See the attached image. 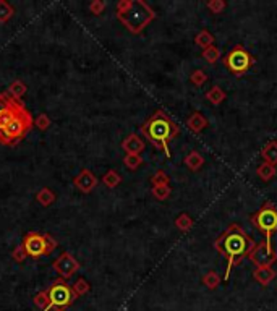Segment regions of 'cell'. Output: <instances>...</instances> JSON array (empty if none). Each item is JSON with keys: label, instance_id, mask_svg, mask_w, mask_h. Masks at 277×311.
<instances>
[{"label": "cell", "instance_id": "obj_13", "mask_svg": "<svg viewBox=\"0 0 277 311\" xmlns=\"http://www.w3.org/2000/svg\"><path fill=\"white\" fill-rule=\"evenodd\" d=\"M253 277L256 282H259L261 285H269L276 277V271L271 268V266H259L253 271Z\"/></svg>", "mask_w": 277, "mask_h": 311}, {"label": "cell", "instance_id": "obj_14", "mask_svg": "<svg viewBox=\"0 0 277 311\" xmlns=\"http://www.w3.org/2000/svg\"><path fill=\"white\" fill-rule=\"evenodd\" d=\"M186 127L193 133H201L207 127V118L201 112H193L186 120Z\"/></svg>", "mask_w": 277, "mask_h": 311}, {"label": "cell", "instance_id": "obj_23", "mask_svg": "<svg viewBox=\"0 0 277 311\" xmlns=\"http://www.w3.org/2000/svg\"><path fill=\"white\" fill-rule=\"evenodd\" d=\"M122 177L117 170H107L102 177V183L107 186V188H115V186L120 185Z\"/></svg>", "mask_w": 277, "mask_h": 311}, {"label": "cell", "instance_id": "obj_11", "mask_svg": "<svg viewBox=\"0 0 277 311\" xmlns=\"http://www.w3.org/2000/svg\"><path fill=\"white\" fill-rule=\"evenodd\" d=\"M73 185H75L76 188L81 191V193L88 195L97 186V179H96V175H94L90 169H83L80 174L73 179Z\"/></svg>", "mask_w": 277, "mask_h": 311}, {"label": "cell", "instance_id": "obj_28", "mask_svg": "<svg viewBox=\"0 0 277 311\" xmlns=\"http://www.w3.org/2000/svg\"><path fill=\"white\" fill-rule=\"evenodd\" d=\"M193 224H195V220L191 219V216L190 214H186V212H182V214L177 217L175 219V225H177V229L182 230V232H186V230H190Z\"/></svg>", "mask_w": 277, "mask_h": 311}, {"label": "cell", "instance_id": "obj_35", "mask_svg": "<svg viewBox=\"0 0 277 311\" xmlns=\"http://www.w3.org/2000/svg\"><path fill=\"white\" fill-rule=\"evenodd\" d=\"M206 7L209 8V12L219 15V13H222L225 10L227 3L224 2V0H209V2L206 3Z\"/></svg>", "mask_w": 277, "mask_h": 311}, {"label": "cell", "instance_id": "obj_10", "mask_svg": "<svg viewBox=\"0 0 277 311\" xmlns=\"http://www.w3.org/2000/svg\"><path fill=\"white\" fill-rule=\"evenodd\" d=\"M21 245L26 250V255L31 256V258L46 256V240H44V235L37 234V232H29V234L24 235Z\"/></svg>", "mask_w": 277, "mask_h": 311}, {"label": "cell", "instance_id": "obj_16", "mask_svg": "<svg viewBox=\"0 0 277 311\" xmlns=\"http://www.w3.org/2000/svg\"><path fill=\"white\" fill-rule=\"evenodd\" d=\"M261 157L268 164L277 165V141H269L263 149H261Z\"/></svg>", "mask_w": 277, "mask_h": 311}, {"label": "cell", "instance_id": "obj_36", "mask_svg": "<svg viewBox=\"0 0 277 311\" xmlns=\"http://www.w3.org/2000/svg\"><path fill=\"white\" fill-rule=\"evenodd\" d=\"M26 250H24L23 245H18L17 248L12 251V258L15 259V263H23L24 259H26Z\"/></svg>", "mask_w": 277, "mask_h": 311}, {"label": "cell", "instance_id": "obj_18", "mask_svg": "<svg viewBox=\"0 0 277 311\" xmlns=\"http://www.w3.org/2000/svg\"><path fill=\"white\" fill-rule=\"evenodd\" d=\"M206 99L209 101L211 104H214V106H219V104H222L225 99H227V94L225 91L222 90L221 86H212L209 91L206 92Z\"/></svg>", "mask_w": 277, "mask_h": 311}, {"label": "cell", "instance_id": "obj_27", "mask_svg": "<svg viewBox=\"0 0 277 311\" xmlns=\"http://www.w3.org/2000/svg\"><path fill=\"white\" fill-rule=\"evenodd\" d=\"M15 8L10 5L7 0H0V23H7L13 18Z\"/></svg>", "mask_w": 277, "mask_h": 311}, {"label": "cell", "instance_id": "obj_30", "mask_svg": "<svg viewBox=\"0 0 277 311\" xmlns=\"http://www.w3.org/2000/svg\"><path fill=\"white\" fill-rule=\"evenodd\" d=\"M203 58L207 62V63H216L217 60L221 58V51L219 47L212 46V47H207L203 51Z\"/></svg>", "mask_w": 277, "mask_h": 311}, {"label": "cell", "instance_id": "obj_33", "mask_svg": "<svg viewBox=\"0 0 277 311\" xmlns=\"http://www.w3.org/2000/svg\"><path fill=\"white\" fill-rule=\"evenodd\" d=\"M34 125L37 127V130L46 131L49 127H51V117L47 113H39V115L34 118Z\"/></svg>", "mask_w": 277, "mask_h": 311}, {"label": "cell", "instance_id": "obj_5", "mask_svg": "<svg viewBox=\"0 0 277 311\" xmlns=\"http://www.w3.org/2000/svg\"><path fill=\"white\" fill-rule=\"evenodd\" d=\"M250 220L259 232H263L264 238L271 241V237L277 232V207L271 201H266L255 214L250 216Z\"/></svg>", "mask_w": 277, "mask_h": 311}, {"label": "cell", "instance_id": "obj_21", "mask_svg": "<svg viewBox=\"0 0 277 311\" xmlns=\"http://www.w3.org/2000/svg\"><path fill=\"white\" fill-rule=\"evenodd\" d=\"M195 42H196V46L203 47V51H204V49L214 46V36H212L207 29H203V31H200L196 34Z\"/></svg>", "mask_w": 277, "mask_h": 311}, {"label": "cell", "instance_id": "obj_7", "mask_svg": "<svg viewBox=\"0 0 277 311\" xmlns=\"http://www.w3.org/2000/svg\"><path fill=\"white\" fill-rule=\"evenodd\" d=\"M47 295H49V300H51L52 307L57 310H63V308L70 307V305L76 300L75 293H73V290H72V285H68L63 279L55 280V282L47 289Z\"/></svg>", "mask_w": 277, "mask_h": 311}, {"label": "cell", "instance_id": "obj_1", "mask_svg": "<svg viewBox=\"0 0 277 311\" xmlns=\"http://www.w3.org/2000/svg\"><path fill=\"white\" fill-rule=\"evenodd\" d=\"M214 246L222 256H225L227 268L224 280H229L232 268L235 264H240V261L251 253V250L255 248V241L240 224H230L217 237Z\"/></svg>", "mask_w": 277, "mask_h": 311}, {"label": "cell", "instance_id": "obj_25", "mask_svg": "<svg viewBox=\"0 0 277 311\" xmlns=\"http://www.w3.org/2000/svg\"><path fill=\"white\" fill-rule=\"evenodd\" d=\"M203 284L206 285L207 289H211V290H214L219 287V284H221V275L216 273V271H207V273L203 275Z\"/></svg>", "mask_w": 277, "mask_h": 311}, {"label": "cell", "instance_id": "obj_2", "mask_svg": "<svg viewBox=\"0 0 277 311\" xmlns=\"http://www.w3.org/2000/svg\"><path fill=\"white\" fill-rule=\"evenodd\" d=\"M141 133L157 147V149H162L166 152L167 157H170L169 141L179 135L180 128L164 110H156L141 125Z\"/></svg>", "mask_w": 277, "mask_h": 311}, {"label": "cell", "instance_id": "obj_37", "mask_svg": "<svg viewBox=\"0 0 277 311\" xmlns=\"http://www.w3.org/2000/svg\"><path fill=\"white\" fill-rule=\"evenodd\" d=\"M104 10H106V2H102V0H94L90 3V12L94 15H101Z\"/></svg>", "mask_w": 277, "mask_h": 311}, {"label": "cell", "instance_id": "obj_6", "mask_svg": "<svg viewBox=\"0 0 277 311\" xmlns=\"http://www.w3.org/2000/svg\"><path fill=\"white\" fill-rule=\"evenodd\" d=\"M222 63H224L234 75L240 76L253 67L255 57L251 55L243 46H235L232 51L225 54V57L222 58Z\"/></svg>", "mask_w": 277, "mask_h": 311}, {"label": "cell", "instance_id": "obj_12", "mask_svg": "<svg viewBox=\"0 0 277 311\" xmlns=\"http://www.w3.org/2000/svg\"><path fill=\"white\" fill-rule=\"evenodd\" d=\"M145 146H146L145 141H143L138 135H135V133L128 135L122 143V147L127 154H141V151L145 149Z\"/></svg>", "mask_w": 277, "mask_h": 311}, {"label": "cell", "instance_id": "obj_32", "mask_svg": "<svg viewBox=\"0 0 277 311\" xmlns=\"http://www.w3.org/2000/svg\"><path fill=\"white\" fill-rule=\"evenodd\" d=\"M17 104L18 102L12 99V96H10L8 92H2V94H0V113L12 109L13 106H17Z\"/></svg>", "mask_w": 277, "mask_h": 311}, {"label": "cell", "instance_id": "obj_38", "mask_svg": "<svg viewBox=\"0 0 277 311\" xmlns=\"http://www.w3.org/2000/svg\"><path fill=\"white\" fill-rule=\"evenodd\" d=\"M44 240H46V255H51L57 248V241L51 235H44Z\"/></svg>", "mask_w": 277, "mask_h": 311}, {"label": "cell", "instance_id": "obj_3", "mask_svg": "<svg viewBox=\"0 0 277 311\" xmlns=\"http://www.w3.org/2000/svg\"><path fill=\"white\" fill-rule=\"evenodd\" d=\"M117 18L128 31L140 34L156 18V13L143 0H120L117 3Z\"/></svg>", "mask_w": 277, "mask_h": 311}, {"label": "cell", "instance_id": "obj_29", "mask_svg": "<svg viewBox=\"0 0 277 311\" xmlns=\"http://www.w3.org/2000/svg\"><path fill=\"white\" fill-rule=\"evenodd\" d=\"M123 164H125L127 169L136 170L138 167L143 164V157L140 154H127L125 157H123Z\"/></svg>", "mask_w": 277, "mask_h": 311}, {"label": "cell", "instance_id": "obj_4", "mask_svg": "<svg viewBox=\"0 0 277 311\" xmlns=\"http://www.w3.org/2000/svg\"><path fill=\"white\" fill-rule=\"evenodd\" d=\"M33 125H34V118L23 106L18 110L17 115H15L13 120L0 130V143L5 146L17 145L19 140H23V138L26 136V133L31 130Z\"/></svg>", "mask_w": 277, "mask_h": 311}, {"label": "cell", "instance_id": "obj_22", "mask_svg": "<svg viewBox=\"0 0 277 311\" xmlns=\"http://www.w3.org/2000/svg\"><path fill=\"white\" fill-rule=\"evenodd\" d=\"M34 305L41 310V311H51V310H57L52 307L51 300H49V295H47V290H42V292L36 293V297H34Z\"/></svg>", "mask_w": 277, "mask_h": 311}, {"label": "cell", "instance_id": "obj_34", "mask_svg": "<svg viewBox=\"0 0 277 311\" xmlns=\"http://www.w3.org/2000/svg\"><path fill=\"white\" fill-rule=\"evenodd\" d=\"M169 182H170L169 175H167L164 170H157L156 174L151 177L152 186H156V185H169Z\"/></svg>", "mask_w": 277, "mask_h": 311}, {"label": "cell", "instance_id": "obj_20", "mask_svg": "<svg viewBox=\"0 0 277 311\" xmlns=\"http://www.w3.org/2000/svg\"><path fill=\"white\" fill-rule=\"evenodd\" d=\"M36 201L41 206L47 207V206H51L54 201H55V193H54L51 188H46V186H44V188H41L36 193Z\"/></svg>", "mask_w": 277, "mask_h": 311}, {"label": "cell", "instance_id": "obj_8", "mask_svg": "<svg viewBox=\"0 0 277 311\" xmlns=\"http://www.w3.org/2000/svg\"><path fill=\"white\" fill-rule=\"evenodd\" d=\"M248 258L256 268H259V266H273L277 261V253L273 248V243L264 238L258 245H255V248L251 250Z\"/></svg>", "mask_w": 277, "mask_h": 311}, {"label": "cell", "instance_id": "obj_15", "mask_svg": "<svg viewBox=\"0 0 277 311\" xmlns=\"http://www.w3.org/2000/svg\"><path fill=\"white\" fill-rule=\"evenodd\" d=\"M26 91H28V86L24 85L21 80H15V81L10 83L7 92L12 96V99H15L17 102H21L23 97L26 96Z\"/></svg>", "mask_w": 277, "mask_h": 311}, {"label": "cell", "instance_id": "obj_19", "mask_svg": "<svg viewBox=\"0 0 277 311\" xmlns=\"http://www.w3.org/2000/svg\"><path fill=\"white\" fill-rule=\"evenodd\" d=\"M276 172H277V167L273 164H268V162H263L261 165H258V169H256V174L263 182H269L273 180L276 177Z\"/></svg>", "mask_w": 277, "mask_h": 311}, {"label": "cell", "instance_id": "obj_9", "mask_svg": "<svg viewBox=\"0 0 277 311\" xmlns=\"http://www.w3.org/2000/svg\"><path fill=\"white\" fill-rule=\"evenodd\" d=\"M52 268L58 275H60V279L68 280L80 271V263H78L73 255H70L68 251H63V253L52 263Z\"/></svg>", "mask_w": 277, "mask_h": 311}, {"label": "cell", "instance_id": "obj_31", "mask_svg": "<svg viewBox=\"0 0 277 311\" xmlns=\"http://www.w3.org/2000/svg\"><path fill=\"white\" fill-rule=\"evenodd\" d=\"M190 81L193 83L195 86H203L204 83L207 81V75L204 73V70H201V68H198L190 75Z\"/></svg>", "mask_w": 277, "mask_h": 311}, {"label": "cell", "instance_id": "obj_24", "mask_svg": "<svg viewBox=\"0 0 277 311\" xmlns=\"http://www.w3.org/2000/svg\"><path fill=\"white\" fill-rule=\"evenodd\" d=\"M72 290H73V293H75L76 298L78 297H85V295L91 290V285H90V282H88L86 279L80 277V279H76L75 284H72Z\"/></svg>", "mask_w": 277, "mask_h": 311}, {"label": "cell", "instance_id": "obj_39", "mask_svg": "<svg viewBox=\"0 0 277 311\" xmlns=\"http://www.w3.org/2000/svg\"><path fill=\"white\" fill-rule=\"evenodd\" d=\"M55 311H63V310H55Z\"/></svg>", "mask_w": 277, "mask_h": 311}, {"label": "cell", "instance_id": "obj_17", "mask_svg": "<svg viewBox=\"0 0 277 311\" xmlns=\"http://www.w3.org/2000/svg\"><path fill=\"white\" fill-rule=\"evenodd\" d=\"M184 164L190 169L191 172H196L200 170L203 164H204V157H203L198 151H191L190 154H188L185 159H184Z\"/></svg>", "mask_w": 277, "mask_h": 311}, {"label": "cell", "instance_id": "obj_26", "mask_svg": "<svg viewBox=\"0 0 277 311\" xmlns=\"http://www.w3.org/2000/svg\"><path fill=\"white\" fill-rule=\"evenodd\" d=\"M151 193H152V196H154L156 200L166 201L170 196L172 188H170V185H156V186H152V188H151Z\"/></svg>", "mask_w": 277, "mask_h": 311}]
</instances>
